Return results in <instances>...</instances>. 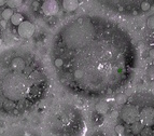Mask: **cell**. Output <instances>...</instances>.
<instances>
[{
    "mask_svg": "<svg viewBox=\"0 0 154 136\" xmlns=\"http://www.w3.org/2000/svg\"><path fill=\"white\" fill-rule=\"evenodd\" d=\"M17 33L24 39H29L35 33V25L29 21H23L17 26Z\"/></svg>",
    "mask_w": 154,
    "mask_h": 136,
    "instance_id": "obj_6",
    "label": "cell"
},
{
    "mask_svg": "<svg viewBox=\"0 0 154 136\" xmlns=\"http://www.w3.org/2000/svg\"><path fill=\"white\" fill-rule=\"evenodd\" d=\"M118 122L126 136H153V93L139 92L126 99L118 113Z\"/></svg>",
    "mask_w": 154,
    "mask_h": 136,
    "instance_id": "obj_3",
    "label": "cell"
},
{
    "mask_svg": "<svg viewBox=\"0 0 154 136\" xmlns=\"http://www.w3.org/2000/svg\"><path fill=\"white\" fill-rule=\"evenodd\" d=\"M0 25H1V26L4 28V27H6V21H3V20H2V21L0 22Z\"/></svg>",
    "mask_w": 154,
    "mask_h": 136,
    "instance_id": "obj_14",
    "label": "cell"
},
{
    "mask_svg": "<svg viewBox=\"0 0 154 136\" xmlns=\"http://www.w3.org/2000/svg\"><path fill=\"white\" fill-rule=\"evenodd\" d=\"M1 15H2L3 21H8V20L11 18L12 15H13V10L10 9V8H7V9L3 10V12L1 13Z\"/></svg>",
    "mask_w": 154,
    "mask_h": 136,
    "instance_id": "obj_10",
    "label": "cell"
},
{
    "mask_svg": "<svg viewBox=\"0 0 154 136\" xmlns=\"http://www.w3.org/2000/svg\"><path fill=\"white\" fill-rule=\"evenodd\" d=\"M1 43H2V40H1V39H0V45H1Z\"/></svg>",
    "mask_w": 154,
    "mask_h": 136,
    "instance_id": "obj_16",
    "label": "cell"
},
{
    "mask_svg": "<svg viewBox=\"0 0 154 136\" xmlns=\"http://www.w3.org/2000/svg\"><path fill=\"white\" fill-rule=\"evenodd\" d=\"M50 77L41 58L23 45L0 51V111L20 116L43 99Z\"/></svg>",
    "mask_w": 154,
    "mask_h": 136,
    "instance_id": "obj_2",
    "label": "cell"
},
{
    "mask_svg": "<svg viewBox=\"0 0 154 136\" xmlns=\"http://www.w3.org/2000/svg\"><path fill=\"white\" fill-rule=\"evenodd\" d=\"M10 21H11V23L13 24V25L18 26V25L24 21V16L22 13H20V12H17V13H13V15H12L11 18H10Z\"/></svg>",
    "mask_w": 154,
    "mask_h": 136,
    "instance_id": "obj_9",
    "label": "cell"
},
{
    "mask_svg": "<svg viewBox=\"0 0 154 136\" xmlns=\"http://www.w3.org/2000/svg\"><path fill=\"white\" fill-rule=\"evenodd\" d=\"M79 6V2L76 0H64L62 1V8L67 12H72L77 9Z\"/></svg>",
    "mask_w": 154,
    "mask_h": 136,
    "instance_id": "obj_8",
    "label": "cell"
},
{
    "mask_svg": "<svg viewBox=\"0 0 154 136\" xmlns=\"http://www.w3.org/2000/svg\"><path fill=\"white\" fill-rule=\"evenodd\" d=\"M51 61L58 82L72 94L99 98L128 83L137 64L133 39L98 15L71 18L54 35Z\"/></svg>",
    "mask_w": 154,
    "mask_h": 136,
    "instance_id": "obj_1",
    "label": "cell"
},
{
    "mask_svg": "<svg viewBox=\"0 0 154 136\" xmlns=\"http://www.w3.org/2000/svg\"><path fill=\"white\" fill-rule=\"evenodd\" d=\"M150 8H151V3L149 2V1H141V2H140V10H141V11L143 12L149 11Z\"/></svg>",
    "mask_w": 154,
    "mask_h": 136,
    "instance_id": "obj_12",
    "label": "cell"
},
{
    "mask_svg": "<svg viewBox=\"0 0 154 136\" xmlns=\"http://www.w3.org/2000/svg\"><path fill=\"white\" fill-rule=\"evenodd\" d=\"M6 3H7V1H2V0H0V7H3Z\"/></svg>",
    "mask_w": 154,
    "mask_h": 136,
    "instance_id": "obj_15",
    "label": "cell"
},
{
    "mask_svg": "<svg viewBox=\"0 0 154 136\" xmlns=\"http://www.w3.org/2000/svg\"><path fill=\"white\" fill-rule=\"evenodd\" d=\"M49 130L57 136H78L84 129V118L77 107L69 103H56L45 118Z\"/></svg>",
    "mask_w": 154,
    "mask_h": 136,
    "instance_id": "obj_4",
    "label": "cell"
},
{
    "mask_svg": "<svg viewBox=\"0 0 154 136\" xmlns=\"http://www.w3.org/2000/svg\"><path fill=\"white\" fill-rule=\"evenodd\" d=\"M42 12L45 15H54L58 13L59 6L57 1H53V0H49V1H44L43 4L41 6Z\"/></svg>",
    "mask_w": 154,
    "mask_h": 136,
    "instance_id": "obj_7",
    "label": "cell"
},
{
    "mask_svg": "<svg viewBox=\"0 0 154 136\" xmlns=\"http://www.w3.org/2000/svg\"><path fill=\"white\" fill-rule=\"evenodd\" d=\"M148 26H151V29H153V15H151V18L148 20Z\"/></svg>",
    "mask_w": 154,
    "mask_h": 136,
    "instance_id": "obj_13",
    "label": "cell"
},
{
    "mask_svg": "<svg viewBox=\"0 0 154 136\" xmlns=\"http://www.w3.org/2000/svg\"><path fill=\"white\" fill-rule=\"evenodd\" d=\"M0 136H39L36 132L22 125H13L0 131Z\"/></svg>",
    "mask_w": 154,
    "mask_h": 136,
    "instance_id": "obj_5",
    "label": "cell"
},
{
    "mask_svg": "<svg viewBox=\"0 0 154 136\" xmlns=\"http://www.w3.org/2000/svg\"><path fill=\"white\" fill-rule=\"evenodd\" d=\"M8 6H9L10 9H13V8H17L22 4L21 0H11V1H7Z\"/></svg>",
    "mask_w": 154,
    "mask_h": 136,
    "instance_id": "obj_11",
    "label": "cell"
}]
</instances>
